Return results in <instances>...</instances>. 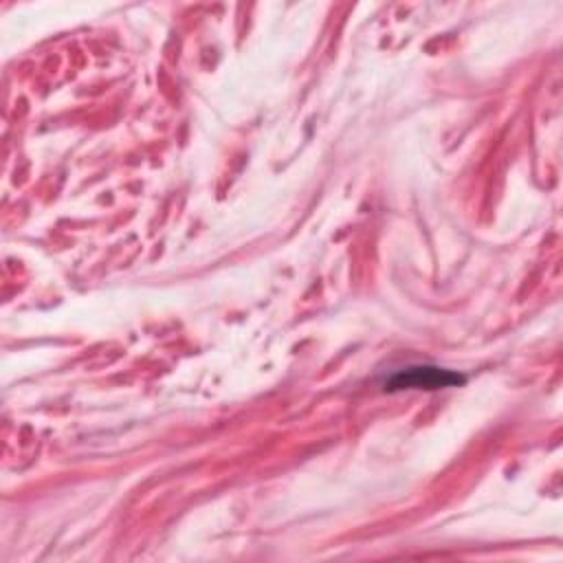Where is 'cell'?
Returning <instances> with one entry per match:
<instances>
[{
  "label": "cell",
  "instance_id": "obj_1",
  "mask_svg": "<svg viewBox=\"0 0 563 563\" xmlns=\"http://www.w3.org/2000/svg\"><path fill=\"white\" fill-rule=\"evenodd\" d=\"M464 376L444 367L435 365H409L398 369L385 380L387 391L398 389H442V387H455L462 385Z\"/></svg>",
  "mask_w": 563,
  "mask_h": 563
}]
</instances>
